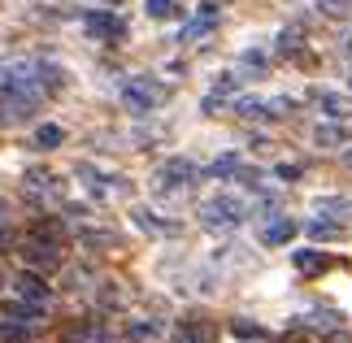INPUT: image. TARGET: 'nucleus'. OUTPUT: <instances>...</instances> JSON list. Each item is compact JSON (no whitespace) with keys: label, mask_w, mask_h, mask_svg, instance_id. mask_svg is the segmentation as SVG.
Listing matches in <instances>:
<instances>
[{"label":"nucleus","mask_w":352,"mask_h":343,"mask_svg":"<svg viewBox=\"0 0 352 343\" xmlns=\"http://www.w3.org/2000/svg\"><path fill=\"white\" fill-rule=\"evenodd\" d=\"M231 335H235V339H248V343L265 339V331H261V326H252L248 318H235V322H231Z\"/></svg>","instance_id":"4be33fe9"},{"label":"nucleus","mask_w":352,"mask_h":343,"mask_svg":"<svg viewBox=\"0 0 352 343\" xmlns=\"http://www.w3.org/2000/svg\"><path fill=\"white\" fill-rule=\"evenodd\" d=\"M0 283H5V274H0Z\"/></svg>","instance_id":"f704fd0d"},{"label":"nucleus","mask_w":352,"mask_h":343,"mask_svg":"<svg viewBox=\"0 0 352 343\" xmlns=\"http://www.w3.org/2000/svg\"><path fill=\"white\" fill-rule=\"evenodd\" d=\"M0 100H5V65H0Z\"/></svg>","instance_id":"2f4dec72"},{"label":"nucleus","mask_w":352,"mask_h":343,"mask_svg":"<svg viewBox=\"0 0 352 343\" xmlns=\"http://www.w3.org/2000/svg\"><path fill=\"white\" fill-rule=\"evenodd\" d=\"M292 235H296V222H292V217H274V222L261 226V243H265V248H278V243H287Z\"/></svg>","instance_id":"9b49d317"},{"label":"nucleus","mask_w":352,"mask_h":343,"mask_svg":"<svg viewBox=\"0 0 352 343\" xmlns=\"http://www.w3.org/2000/svg\"><path fill=\"white\" fill-rule=\"evenodd\" d=\"M22 256L31 261L35 269H57V265H61V243H52V239H44V235H26Z\"/></svg>","instance_id":"423d86ee"},{"label":"nucleus","mask_w":352,"mask_h":343,"mask_svg":"<svg viewBox=\"0 0 352 343\" xmlns=\"http://www.w3.org/2000/svg\"><path fill=\"white\" fill-rule=\"evenodd\" d=\"M200 222L213 226V230H222V226H239L243 217H252V200H243V196H218V200H205L200 204Z\"/></svg>","instance_id":"f257e3e1"},{"label":"nucleus","mask_w":352,"mask_h":343,"mask_svg":"<svg viewBox=\"0 0 352 343\" xmlns=\"http://www.w3.org/2000/svg\"><path fill=\"white\" fill-rule=\"evenodd\" d=\"M305 235H309V239H340L344 226L335 222V217L322 213V217H309V222H305Z\"/></svg>","instance_id":"ddd939ff"},{"label":"nucleus","mask_w":352,"mask_h":343,"mask_svg":"<svg viewBox=\"0 0 352 343\" xmlns=\"http://www.w3.org/2000/svg\"><path fill=\"white\" fill-rule=\"evenodd\" d=\"M144 9H148V18H157V22H174V18H183L179 0H144Z\"/></svg>","instance_id":"f3484780"},{"label":"nucleus","mask_w":352,"mask_h":343,"mask_svg":"<svg viewBox=\"0 0 352 343\" xmlns=\"http://www.w3.org/2000/svg\"><path fill=\"white\" fill-rule=\"evenodd\" d=\"M296 269L300 274H322V269H331V256H322L318 248H305V252H296Z\"/></svg>","instance_id":"2eb2a0df"},{"label":"nucleus","mask_w":352,"mask_h":343,"mask_svg":"<svg viewBox=\"0 0 352 343\" xmlns=\"http://www.w3.org/2000/svg\"><path fill=\"white\" fill-rule=\"evenodd\" d=\"M348 48H352V39H348Z\"/></svg>","instance_id":"c9c22d12"},{"label":"nucleus","mask_w":352,"mask_h":343,"mask_svg":"<svg viewBox=\"0 0 352 343\" xmlns=\"http://www.w3.org/2000/svg\"><path fill=\"white\" fill-rule=\"evenodd\" d=\"M26 187L35 191V196H44V191L52 187V174L44 170V166H35V170H26Z\"/></svg>","instance_id":"5701e85b"},{"label":"nucleus","mask_w":352,"mask_h":343,"mask_svg":"<svg viewBox=\"0 0 352 343\" xmlns=\"http://www.w3.org/2000/svg\"><path fill=\"white\" fill-rule=\"evenodd\" d=\"M318 213H327V217H352V196H322L318 200Z\"/></svg>","instance_id":"a211bd4d"},{"label":"nucleus","mask_w":352,"mask_h":343,"mask_svg":"<svg viewBox=\"0 0 352 343\" xmlns=\"http://www.w3.org/2000/svg\"><path fill=\"white\" fill-rule=\"evenodd\" d=\"M344 166H348V170H352V148H344Z\"/></svg>","instance_id":"473e14b6"},{"label":"nucleus","mask_w":352,"mask_h":343,"mask_svg":"<svg viewBox=\"0 0 352 343\" xmlns=\"http://www.w3.org/2000/svg\"><path fill=\"white\" fill-rule=\"evenodd\" d=\"M192 183H196V166L187 157H170L166 166H157V174H153L157 196H179V191H187Z\"/></svg>","instance_id":"20e7f679"},{"label":"nucleus","mask_w":352,"mask_h":343,"mask_svg":"<svg viewBox=\"0 0 352 343\" xmlns=\"http://www.w3.org/2000/svg\"><path fill=\"white\" fill-rule=\"evenodd\" d=\"M26 339V322H0V343H22Z\"/></svg>","instance_id":"cd10ccee"},{"label":"nucleus","mask_w":352,"mask_h":343,"mask_svg":"<svg viewBox=\"0 0 352 343\" xmlns=\"http://www.w3.org/2000/svg\"><path fill=\"white\" fill-rule=\"evenodd\" d=\"M179 339H183V343H213V326H209L205 318H200V322L192 318V322L179 326Z\"/></svg>","instance_id":"dca6fc26"},{"label":"nucleus","mask_w":352,"mask_h":343,"mask_svg":"<svg viewBox=\"0 0 352 343\" xmlns=\"http://www.w3.org/2000/svg\"><path fill=\"white\" fill-rule=\"evenodd\" d=\"M314 144L318 148H348L352 144V126H344V122H327V126L314 131Z\"/></svg>","instance_id":"1a4fd4ad"},{"label":"nucleus","mask_w":352,"mask_h":343,"mask_svg":"<svg viewBox=\"0 0 352 343\" xmlns=\"http://www.w3.org/2000/svg\"><path fill=\"white\" fill-rule=\"evenodd\" d=\"M278 52H283V57H305V26H300V22L283 26V35H278Z\"/></svg>","instance_id":"f8f14e48"},{"label":"nucleus","mask_w":352,"mask_h":343,"mask_svg":"<svg viewBox=\"0 0 352 343\" xmlns=\"http://www.w3.org/2000/svg\"><path fill=\"white\" fill-rule=\"evenodd\" d=\"M213 26H218V13H213V5H205V13H200V18H192V22L183 26V44H196V39L213 35Z\"/></svg>","instance_id":"9d476101"},{"label":"nucleus","mask_w":352,"mask_h":343,"mask_svg":"<svg viewBox=\"0 0 352 343\" xmlns=\"http://www.w3.org/2000/svg\"><path fill=\"white\" fill-rule=\"evenodd\" d=\"M274 174H278V178H287V183H292V178H300V166H278Z\"/></svg>","instance_id":"c756f323"},{"label":"nucleus","mask_w":352,"mask_h":343,"mask_svg":"<svg viewBox=\"0 0 352 343\" xmlns=\"http://www.w3.org/2000/svg\"><path fill=\"white\" fill-rule=\"evenodd\" d=\"M109 5H122V0H109Z\"/></svg>","instance_id":"72a5a7b5"},{"label":"nucleus","mask_w":352,"mask_h":343,"mask_svg":"<svg viewBox=\"0 0 352 343\" xmlns=\"http://www.w3.org/2000/svg\"><path fill=\"white\" fill-rule=\"evenodd\" d=\"M61 140H65V131H61V126H52V122L35 131V144H39V148H57Z\"/></svg>","instance_id":"a878e982"},{"label":"nucleus","mask_w":352,"mask_h":343,"mask_svg":"<svg viewBox=\"0 0 352 343\" xmlns=\"http://www.w3.org/2000/svg\"><path fill=\"white\" fill-rule=\"evenodd\" d=\"M235 170H239V157H235V153H226V157H218V161L209 166L213 178H235Z\"/></svg>","instance_id":"b1692460"},{"label":"nucleus","mask_w":352,"mask_h":343,"mask_svg":"<svg viewBox=\"0 0 352 343\" xmlns=\"http://www.w3.org/2000/svg\"><path fill=\"white\" fill-rule=\"evenodd\" d=\"M318 9L327 18H352V0H318Z\"/></svg>","instance_id":"bb28decb"},{"label":"nucleus","mask_w":352,"mask_h":343,"mask_svg":"<svg viewBox=\"0 0 352 343\" xmlns=\"http://www.w3.org/2000/svg\"><path fill=\"white\" fill-rule=\"evenodd\" d=\"M292 100L287 96H239L231 100V113L243 118V122H270V118H287L292 113Z\"/></svg>","instance_id":"7ed1b4c3"},{"label":"nucleus","mask_w":352,"mask_h":343,"mask_svg":"<svg viewBox=\"0 0 352 343\" xmlns=\"http://www.w3.org/2000/svg\"><path fill=\"white\" fill-rule=\"evenodd\" d=\"M83 26H87V35L96 39V44H122V39H126V22H122L118 13H109V9H91L83 18Z\"/></svg>","instance_id":"39448f33"},{"label":"nucleus","mask_w":352,"mask_h":343,"mask_svg":"<svg viewBox=\"0 0 352 343\" xmlns=\"http://www.w3.org/2000/svg\"><path fill=\"white\" fill-rule=\"evenodd\" d=\"M243 65H252V70H261V65H265V52H243Z\"/></svg>","instance_id":"c85d7f7f"},{"label":"nucleus","mask_w":352,"mask_h":343,"mask_svg":"<svg viewBox=\"0 0 352 343\" xmlns=\"http://www.w3.org/2000/svg\"><path fill=\"white\" fill-rule=\"evenodd\" d=\"M78 243H83V248H118V235L113 230H83V235H78Z\"/></svg>","instance_id":"aec40b11"},{"label":"nucleus","mask_w":352,"mask_h":343,"mask_svg":"<svg viewBox=\"0 0 352 343\" xmlns=\"http://www.w3.org/2000/svg\"><path fill=\"white\" fill-rule=\"evenodd\" d=\"M78 178H87V191H91V196H109V178H104V174H96V170H91V166H78Z\"/></svg>","instance_id":"412c9836"},{"label":"nucleus","mask_w":352,"mask_h":343,"mask_svg":"<svg viewBox=\"0 0 352 343\" xmlns=\"http://www.w3.org/2000/svg\"><path fill=\"white\" fill-rule=\"evenodd\" d=\"M161 100H166V87H161L153 74H131L126 83H122V104H126L131 113H153Z\"/></svg>","instance_id":"f03ea898"},{"label":"nucleus","mask_w":352,"mask_h":343,"mask_svg":"<svg viewBox=\"0 0 352 343\" xmlns=\"http://www.w3.org/2000/svg\"><path fill=\"white\" fill-rule=\"evenodd\" d=\"M13 287H18V296H22V300H31V305H48V283L39 278V274L22 269V274H18V283H13Z\"/></svg>","instance_id":"6e6552de"},{"label":"nucleus","mask_w":352,"mask_h":343,"mask_svg":"<svg viewBox=\"0 0 352 343\" xmlns=\"http://www.w3.org/2000/svg\"><path fill=\"white\" fill-rule=\"evenodd\" d=\"M131 222L135 226H140L144 230V235H179V222H166V217H157L153 209H144V204H140V209H131Z\"/></svg>","instance_id":"0eeeda50"},{"label":"nucleus","mask_w":352,"mask_h":343,"mask_svg":"<svg viewBox=\"0 0 352 343\" xmlns=\"http://www.w3.org/2000/svg\"><path fill=\"white\" fill-rule=\"evenodd\" d=\"M126 331H131V339H161V335H166V326H157V322H131Z\"/></svg>","instance_id":"393cba45"},{"label":"nucleus","mask_w":352,"mask_h":343,"mask_svg":"<svg viewBox=\"0 0 352 343\" xmlns=\"http://www.w3.org/2000/svg\"><path fill=\"white\" fill-rule=\"evenodd\" d=\"M9 222V200H0V226Z\"/></svg>","instance_id":"7c9ffc66"},{"label":"nucleus","mask_w":352,"mask_h":343,"mask_svg":"<svg viewBox=\"0 0 352 343\" xmlns=\"http://www.w3.org/2000/svg\"><path fill=\"white\" fill-rule=\"evenodd\" d=\"M318 104H322V113L335 118V122H344V118L352 113V100H348V96H335V91H322Z\"/></svg>","instance_id":"4468645a"},{"label":"nucleus","mask_w":352,"mask_h":343,"mask_svg":"<svg viewBox=\"0 0 352 343\" xmlns=\"http://www.w3.org/2000/svg\"><path fill=\"white\" fill-rule=\"evenodd\" d=\"M39 83H44V91H61L65 87V70L52 61H39Z\"/></svg>","instance_id":"6ab92c4d"}]
</instances>
